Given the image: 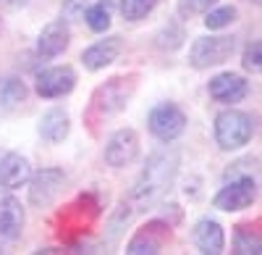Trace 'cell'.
<instances>
[{
    "label": "cell",
    "instance_id": "obj_1",
    "mask_svg": "<svg viewBox=\"0 0 262 255\" xmlns=\"http://www.w3.org/2000/svg\"><path fill=\"white\" fill-rule=\"evenodd\" d=\"M179 171V150L170 145H163L160 150H155L147 158V166L142 168V174L131 189V200L139 210L152 208L173 184Z\"/></svg>",
    "mask_w": 262,
    "mask_h": 255
},
{
    "label": "cell",
    "instance_id": "obj_2",
    "mask_svg": "<svg viewBox=\"0 0 262 255\" xmlns=\"http://www.w3.org/2000/svg\"><path fill=\"white\" fill-rule=\"evenodd\" d=\"M134 90H137V76H113L111 82H105L102 87L95 90L90 108H86V119L97 124V121H105V119L121 113L128 105Z\"/></svg>",
    "mask_w": 262,
    "mask_h": 255
},
{
    "label": "cell",
    "instance_id": "obj_3",
    "mask_svg": "<svg viewBox=\"0 0 262 255\" xmlns=\"http://www.w3.org/2000/svg\"><path fill=\"white\" fill-rule=\"evenodd\" d=\"M254 134V119L242 111H223L215 119V140L223 150L244 147Z\"/></svg>",
    "mask_w": 262,
    "mask_h": 255
},
{
    "label": "cell",
    "instance_id": "obj_4",
    "mask_svg": "<svg viewBox=\"0 0 262 255\" xmlns=\"http://www.w3.org/2000/svg\"><path fill=\"white\" fill-rule=\"evenodd\" d=\"M236 50V40L233 37H200L191 45L189 63L194 69H210L217 63H226Z\"/></svg>",
    "mask_w": 262,
    "mask_h": 255
},
{
    "label": "cell",
    "instance_id": "obj_5",
    "mask_svg": "<svg viewBox=\"0 0 262 255\" xmlns=\"http://www.w3.org/2000/svg\"><path fill=\"white\" fill-rule=\"evenodd\" d=\"M254 200H257V184H254V179L252 176H236V179H231L221 192L215 195L212 205L231 213V210L249 208Z\"/></svg>",
    "mask_w": 262,
    "mask_h": 255
},
{
    "label": "cell",
    "instance_id": "obj_6",
    "mask_svg": "<svg viewBox=\"0 0 262 255\" xmlns=\"http://www.w3.org/2000/svg\"><path fill=\"white\" fill-rule=\"evenodd\" d=\"M184 129H186V116H184V111L179 108V105L163 103L149 113V132L163 142L176 140Z\"/></svg>",
    "mask_w": 262,
    "mask_h": 255
},
{
    "label": "cell",
    "instance_id": "obj_7",
    "mask_svg": "<svg viewBox=\"0 0 262 255\" xmlns=\"http://www.w3.org/2000/svg\"><path fill=\"white\" fill-rule=\"evenodd\" d=\"M170 240V224L168 221H149L144 224L134 237H131L126 252L131 255H155L165 247V242Z\"/></svg>",
    "mask_w": 262,
    "mask_h": 255
},
{
    "label": "cell",
    "instance_id": "obj_8",
    "mask_svg": "<svg viewBox=\"0 0 262 255\" xmlns=\"http://www.w3.org/2000/svg\"><path fill=\"white\" fill-rule=\"evenodd\" d=\"M63 184H66V174L60 168H42L29 184V203L37 205V208L53 205L55 198L60 195Z\"/></svg>",
    "mask_w": 262,
    "mask_h": 255
},
{
    "label": "cell",
    "instance_id": "obj_9",
    "mask_svg": "<svg viewBox=\"0 0 262 255\" xmlns=\"http://www.w3.org/2000/svg\"><path fill=\"white\" fill-rule=\"evenodd\" d=\"M139 153V137L134 129H118L105 145V163L113 168H123Z\"/></svg>",
    "mask_w": 262,
    "mask_h": 255
},
{
    "label": "cell",
    "instance_id": "obj_10",
    "mask_svg": "<svg viewBox=\"0 0 262 255\" xmlns=\"http://www.w3.org/2000/svg\"><path fill=\"white\" fill-rule=\"evenodd\" d=\"M74 84H76V74L71 66H55L37 76V92L42 97H63L74 90Z\"/></svg>",
    "mask_w": 262,
    "mask_h": 255
},
{
    "label": "cell",
    "instance_id": "obj_11",
    "mask_svg": "<svg viewBox=\"0 0 262 255\" xmlns=\"http://www.w3.org/2000/svg\"><path fill=\"white\" fill-rule=\"evenodd\" d=\"M191 240H194L196 247H200V252H205V255H217V252H223V247H226L223 226L217 221H212V219L196 221V226L191 231Z\"/></svg>",
    "mask_w": 262,
    "mask_h": 255
},
{
    "label": "cell",
    "instance_id": "obj_12",
    "mask_svg": "<svg viewBox=\"0 0 262 255\" xmlns=\"http://www.w3.org/2000/svg\"><path fill=\"white\" fill-rule=\"evenodd\" d=\"M249 92V84L238 76V74H217L215 79H210V95L217 103H238L244 100Z\"/></svg>",
    "mask_w": 262,
    "mask_h": 255
},
{
    "label": "cell",
    "instance_id": "obj_13",
    "mask_svg": "<svg viewBox=\"0 0 262 255\" xmlns=\"http://www.w3.org/2000/svg\"><path fill=\"white\" fill-rule=\"evenodd\" d=\"M32 176L29 161L21 158L18 153H3L0 155V187L16 189L21 184H27Z\"/></svg>",
    "mask_w": 262,
    "mask_h": 255
},
{
    "label": "cell",
    "instance_id": "obj_14",
    "mask_svg": "<svg viewBox=\"0 0 262 255\" xmlns=\"http://www.w3.org/2000/svg\"><path fill=\"white\" fill-rule=\"evenodd\" d=\"M24 229V208L11 195H0V237L18 240Z\"/></svg>",
    "mask_w": 262,
    "mask_h": 255
},
{
    "label": "cell",
    "instance_id": "obj_15",
    "mask_svg": "<svg viewBox=\"0 0 262 255\" xmlns=\"http://www.w3.org/2000/svg\"><path fill=\"white\" fill-rule=\"evenodd\" d=\"M118 53H121V37H107V40L95 42L92 48H86L81 61L90 71H100L105 66H111V63L118 58Z\"/></svg>",
    "mask_w": 262,
    "mask_h": 255
},
{
    "label": "cell",
    "instance_id": "obj_16",
    "mask_svg": "<svg viewBox=\"0 0 262 255\" xmlns=\"http://www.w3.org/2000/svg\"><path fill=\"white\" fill-rule=\"evenodd\" d=\"M69 27H66V21H53V24H48L45 29H42L39 40H37V50L42 55H60L66 48H69Z\"/></svg>",
    "mask_w": 262,
    "mask_h": 255
},
{
    "label": "cell",
    "instance_id": "obj_17",
    "mask_svg": "<svg viewBox=\"0 0 262 255\" xmlns=\"http://www.w3.org/2000/svg\"><path fill=\"white\" fill-rule=\"evenodd\" d=\"M27 103V84L16 76H3L0 79V116H8L18 111Z\"/></svg>",
    "mask_w": 262,
    "mask_h": 255
},
{
    "label": "cell",
    "instance_id": "obj_18",
    "mask_svg": "<svg viewBox=\"0 0 262 255\" xmlns=\"http://www.w3.org/2000/svg\"><path fill=\"white\" fill-rule=\"evenodd\" d=\"M69 129H71V124H69V113L60 111V108H53L48 111L45 116H42L39 121V134L45 137L48 142H63L66 137H69Z\"/></svg>",
    "mask_w": 262,
    "mask_h": 255
},
{
    "label": "cell",
    "instance_id": "obj_19",
    "mask_svg": "<svg viewBox=\"0 0 262 255\" xmlns=\"http://www.w3.org/2000/svg\"><path fill=\"white\" fill-rule=\"evenodd\" d=\"M111 11H113V3L111 0H100L97 6L86 8L84 11V18H86V27L92 32H105L111 27Z\"/></svg>",
    "mask_w": 262,
    "mask_h": 255
},
{
    "label": "cell",
    "instance_id": "obj_20",
    "mask_svg": "<svg viewBox=\"0 0 262 255\" xmlns=\"http://www.w3.org/2000/svg\"><path fill=\"white\" fill-rule=\"evenodd\" d=\"M236 252L249 255V252H259V234L254 231L252 234V226H236V242H233Z\"/></svg>",
    "mask_w": 262,
    "mask_h": 255
},
{
    "label": "cell",
    "instance_id": "obj_21",
    "mask_svg": "<svg viewBox=\"0 0 262 255\" xmlns=\"http://www.w3.org/2000/svg\"><path fill=\"white\" fill-rule=\"evenodd\" d=\"M155 6H158V0H121V13L128 21H139Z\"/></svg>",
    "mask_w": 262,
    "mask_h": 255
},
{
    "label": "cell",
    "instance_id": "obj_22",
    "mask_svg": "<svg viewBox=\"0 0 262 255\" xmlns=\"http://www.w3.org/2000/svg\"><path fill=\"white\" fill-rule=\"evenodd\" d=\"M236 16H238V13H236V8H233V6H223V8L210 11V13H207V18H205V24H207V29H223V27L233 24Z\"/></svg>",
    "mask_w": 262,
    "mask_h": 255
},
{
    "label": "cell",
    "instance_id": "obj_23",
    "mask_svg": "<svg viewBox=\"0 0 262 255\" xmlns=\"http://www.w3.org/2000/svg\"><path fill=\"white\" fill-rule=\"evenodd\" d=\"M215 3H217V0H179V13H181L184 18H189V16H196V13L210 11Z\"/></svg>",
    "mask_w": 262,
    "mask_h": 255
},
{
    "label": "cell",
    "instance_id": "obj_24",
    "mask_svg": "<svg viewBox=\"0 0 262 255\" xmlns=\"http://www.w3.org/2000/svg\"><path fill=\"white\" fill-rule=\"evenodd\" d=\"M259 53H262V45L254 40L252 45L247 48V53H244V69H247V71H254V74H257V71L262 69V63H259Z\"/></svg>",
    "mask_w": 262,
    "mask_h": 255
},
{
    "label": "cell",
    "instance_id": "obj_25",
    "mask_svg": "<svg viewBox=\"0 0 262 255\" xmlns=\"http://www.w3.org/2000/svg\"><path fill=\"white\" fill-rule=\"evenodd\" d=\"M84 11H86V0H69V3L63 6V16L69 21L84 18Z\"/></svg>",
    "mask_w": 262,
    "mask_h": 255
}]
</instances>
